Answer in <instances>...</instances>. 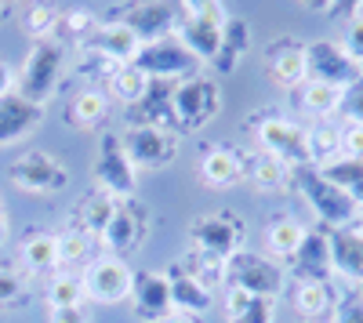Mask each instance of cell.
<instances>
[{
    "mask_svg": "<svg viewBox=\"0 0 363 323\" xmlns=\"http://www.w3.org/2000/svg\"><path fill=\"white\" fill-rule=\"evenodd\" d=\"M291 186L316 211L323 229H349V225H356L359 203L345 189H338L330 178H323L320 167H298V171H291Z\"/></svg>",
    "mask_w": 363,
    "mask_h": 323,
    "instance_id": "cell-1",
    "label": "cell"
},
{
    "mask_svg": "<svg viewBox=\"0 0 363 323\" xmlns=\"http://www.w3.org/2000/svg\"><path fill=\"white\" fill-rule=\"evenodd\" d=\"M62 73H66V44L55 40V37L33 40V47H29L26 62H22L15 91L22 98H29V102H37V106H48L58 95Z\"/></svg>",
    "mask_w": 363,
    "mask_h": 323,
    "instance_id": "cell-2",
    "label": "cell"
},
{
    "mask_svg": "<svg viewBox=\"0 0 363 323\" xmlns=\"http://www.w3.org/2000/svg\"><path fill=\"white\" fill-rule=\"evenodd\" d=\"M171 109H174V131L178 135L203 131L222 113V87H218V80L203 76V73L178 80L174 91H171Z\"/></svg>",
    "mask_w": 363,
    "mask_h": 323,
    "instance_id": "cell-3",
    "label": "cell"
},
{
    "mask_svg": "<svg viewBox=\"0 0 363 323\" xmlns=\"http://www.w3.org/2000/svg\"><path fill=\"white\" fill-rule=\"evenodd\" d=\"M251 131L262 145V153L284 160L291 171L298 167H313L309 164V145H306V128L294 124L291 116L280 113H255L251 116Z\"/></svg>",
    "mask_w": 363,
    "mask_h": 323,
    "instance_id": "cell-4",
    "label": "cell"
},
{
    "mask_svg": "<svg viewBox=\"0 0 363 323\" xmlns=\"http://www.w3.org/2000/svg\"><path fill=\"white\" fill-rule=\"evenodd\" d=\"M91 178L95 189L109 193L113 200H131L138 189V171L124 153L120 131H102L99 135V149H95V164H91Z\"/></svg>",
    "mask_w": 363,
    "mask_h": 323,
    "instance_id": "cell-5",
    "label": "cell"
},
{
    "mask_svg": "<svg viewBox=\"0 0 363 323\" xmlns=\"http://www.w3.org/2000/svg\"><path fill=\"white\" fill-rule=\"evenodd\" d=\"M225 287H240L258 298H280L287 287V269L280 261H272L269 254L236 251L225 261Z\"/></svg>",
    "mask_w": 363,
    "mask_h": 323,
    "instance_id": "cell-6",
    "label": "cell"
},
{
    "mask_svg": "<svg viewBox=\"0 0 363 323\" xmlns=\"http://www.w3.org/2000/svg\"><path fill=\"white\" fill-rule=\"evenodd\" d=\"M124 153L135 164V171H164L178 157V131L157 128V124H128L120 131Z\"/></svg>",
    "mask_w": 363,
    "mask_h": 323,
    "instance_id": "cell-7",
    "label": "cell"
},
{
    "mask_svg": "<svg viewBox=\"0 0 363 323\" xmlns=\"http://www.w3.org/2000/svg\"><path fill=\"white\" fill-rule=\"evenodd\" d=\"M189 240H193V251H203V254H215V258L229 261L236 251H244L247 222L233 211L200 215V218L189 222Z\"/></svg>",
    "mask_w": 363,
    "mask_h": 323,
    "instance_id": "cell-8",
    "label": "cell"
},
{
    "mask_svg": "<svg viewBox=\"0 0 363 323\" xmlns=\"http://www.w3.org/2000/svg\"><path fill=\"white\" fill-rule=\"evenodd\" d=\"M80 283H84L87 302H95V305H120V302L131 298L135 269L128 266L124 258L99 254V258H91L87 266H84Z\"/></svg>",
    "mask_w": 363,
    "mask_h": 323,
    "instance_id": "cell-9",
    "label": "cell"
},
{
    "mask_svg": "<svg viewBox=\"0 0 363 323\" xmlns=\"http://www.w3.org/2000/svg\"><path fill=\"white\" fill-rule=\"evenodd\" d=\"M145 237H149V208L131 196V200H116L106 229L99 232V247H106V254L113 258L128 261V254H135Z\"/></svg>",
    "mask_w": 363,
    "mask_h": 323,
    "instance_id": "cell-10",
    "label": "cell"
},
{
    "mask_svg": "<svg viewBox=\"0 0 363 323\" xmlns=\"http://www.w3.org/2000/svg\"><path fill=\"white\" fill-rule=\"evenodd\" d=\"M8 182L22 193H33V196H48V193H62L69 186V171L58 164L51 153L44 149H29L18 153L8 164Z\"/></svg>",
    "mask_w": 363,
    "mask_h": 323,
    "instance_id": "cell-11",
    "label": "cell"
},
{
    "mask_svg": "<svg viewBox=\"0 0 363 323\" xmlns=\"http://www.w3.org/2000/svg\"><path fill=\"white\" fill-rule=\"evenodd\" d=\"M149 80H167V84H178L186 76H196L200 73V62L178 44V37H160L153 44H142V51L135 55V62Z\"/></svg>",
    "mask_w": 363,
    "mask_h": 323,
    "instance_id": "cell-12",
    "label": "cell"
},
{
    "mask_svg": "<svg viewBox=\"0 0 363 323\" xmlns=\"http://www.w3.org/2000/svg\"><path fill=\"white\" fill-rule=\"evenodd\" d=\"M178 18H182L178 0H128V4L116 11L113 22L128 26L142 44H153V40L174 33Z\"/></svg>",
    "mask_w": 363,
    "mask_h": 323,
    "instance_id": "cell-13",
    "label": "cell"
},
{
    "mask_svg": "<svg viewBox=\"0 0 363 323\" xmlns=\"http://www.w3.org/2000/svg\"><path fill=\"white\" fill-rule=\"evenodd\" d=\"M265 73L277 87L298 91L309 80V62H306V44L298 37H277L265 44Z\"/></svg>",
    "mask_w": 363,
    "mask_h": 323,
    "instance_id": "cell-14",
    "label": "cell"
},
{
    "mask_svg": "<svg viewBox=\"0 0 363 323\" xmlns=\"http://www.w3.org/2000/svg\"><path fill=\"white\" fill-rule=\"evenodd\" d=\"M306 62H309V80L335 84V87H342V91L363 73L345 55V47L335 44V40H309L306 44Z\"/></svg>",
    "mask_w": 363,
    "mask_h": 323,
    "instance_id": "cell-15",
    "label": "cell"
},
{
    "mask_svg": "<svg viewBox=\"0 0 363 323\" xmlns=\"http://www.w3.org/2000/svg\"><path fill=\"white\" fill-rule=\"evenodd\" d=\"M294 283L298 280H313V283H330L335 276V266H330V240H327V229L316 225V229H306V240L294 251V258L284 266Z\"/></svg>",
    "mask_w": 363,
    "mask_h": 323,
    "instance_id": "cell-16",
    "label": "cell"
},
{
    "mask_svg": "<svg viewBox=\"0 0 363 323\" xmlns=\"http://www.w3.org/2000/svg\"><path fill=\"white\" fill-rule=\"evenodd\" d=\"M196 174L207 189H233L236 182H244V149H236L229 142L203 145Z\"/></svg>",
    "mask_w": 363,
    "mask_h": 323,
    "instance_id": "cell-17",
    "label": "cell"
},
{
    "mask_svg": "<svg viewBox=\"0 0 363 323\" xmlns=\"http://www.w3.org/2000/svg\"><path fill=\"white\" fill-rule=\"evenodd\" d=\"M131 309L138 319L145 323H164L174 305H171V290H167V280L164 273H135V283H131Z\"/></svg>",
    "mask_w": 363,
    "mask_h": 323,
    "instance_id": "cell-18",
    "label": "cell"
},
{
    "mask_svg": "<svg viewBox=\"0 0 363 323\" xmlns=\"http://www.w3.org/2000/svg\"><path fill=\"white\" fill-rule=\"evenodd\" d=\"M40 124H44V106L22 98L18 91L0 98V145H15L29 138Z\"/></svg>",
    "mask_w": 363,
    "mask_h": 323,
    "instance_id": "cell-19",
    "label": "cell"
},
{
    "mask_svg": "<svg viewBox=\"0 0 363 323\" xmlns=\"http://www.w3.org/2000/svg\"><path fill=\"white\" fill-rule=\"evenodd\" d=\"M18 266L29 276H55L58 269V240L51 229H26L18 240Z\"/></svg>",
    "mask_w": 363,
    "mask_h": 323,
    "instance_id": "cell-20",
    "label": "cell"
},
{
    "mask_svg": "<svg viewBox=\"0 0 363 323\" xmlns=\"http://www.w3.org/2000/svg\"><path fill=\"white\" fill-rule=\"evenodd\" d=\"M327 240H330V266H335V276L359 283L363 280V232L356 225L327 229Z\"/></svg>",
    "mask_w": 363,
    "mask_h": 323,
    "instance_id": "cell-21",
    "label": "cell"
},
{
    "mask_svg": "<svg viewBox=\"0 0 363 323\" xmlns=\"http://www.w3.org/2000/svg\"><path fill=\"white\" fill-rule=\"evenodd\" d=\"M164 280H167V290H171V305H174V312L200 316V312H207L211 305H215V295H211L203 283H196L186 269L178 266V261H171V266L164 269Z\"/></svg>",
    "mask_w": 363,
    "mask_h": 323,
    "instance_id": "cell-22",
    "label": "cell"
},
{
    "mask_svg": "<svg viewBox=\"0 0 363 323\" xmlns=\"http://www.w3.org/2000/svg\"><path fill=\"white\" fill-rule=\"evenodd\" d=\"M84 47L106 55L109 62H116V66H131L135 55L142 51V40L131 33L128 26H120V22H102V26L95 29V37H91Z\"/></svg>",
    "mask_w": 363,
    "mask_h": 323,
    "instance_id": "cell-23",
    "label": "cell"
},
{
    "mask_svg": "<svg viewBox=\"0 0 363 323\" xmlns=\"http://www.w3.org/2000/svg\"><path fill=\"white\" fill-rule=\"evenodd\" d=\"M247 51H251V22L247 18H225V26H222V40H218V51H215V58H211V66H215V73H222V76H229V73H236V66L247 58Z\"/></svg>",
    "mask_w": 363,
    "mask_h": 323,
    "instance_id": "cell-24",
    "label": "cell"
},
{
    "mask_svg": "<svg viewBox=\"0 0 363 323\" xmlns=\"http://www.w3.org/2000/svg\"><path fill=\"white\" fill-rule=\"evenodd\" d=\"M225 323H277V298H258L240 287H225Z\"/></svg>",
    "mask_w": 363,
    "mask_h": 323,
    "instance_id": "cell-25",
    "label": "cell"
},
{
    "mask_svg": "<svg viewBox=\"0 0 363 323\" xmlns=\"http://www.w3.org/2000/svg\"><path fill=\"white\" fill-rule=\"evenodd\" d=\"M174 37H178V44L186 47V51L196 58V62L203 66V62H211V58H215V51H218L222 26L203 22V18H186V15H182L178 26H174Z\"/></svg>",
    "mask_w": 363,
    "mask_h": 323,
    "instance_id": "cell-26",
    "label": "cell"
},
{
    "mask_svg": "<svg viewBox=\"0 0 363 323\" xmlns=\"http://www.w3.org/2000/svg\"><path fill=\"white\" fill-rule=\"evenodd\" d=\"M301 240H306V225H301L294 215H272L265 222V251H269L272 261H280V266H287V261L294 258Z\"/></svg>",
    "mask_w": 363,
    "mask_h": 323,
    "instance_id": "cell-27",
    "label": "cell"
},
{
    "mask_svg": "<svg viewBox=\"0 0 363 323\" xmlns=\"http://www.w3.org/2000/svg\"><path fill=\"white\" fill-rule=\"evenodd\" d=\"M244 178L262 193H287L291 189V167L269 153H244Z\"/></svg>",
    "mask_w": 363,
    "mask_h": 323,
    "instance_id": "cell-28",
    "label": "cell"
},
{
    "mask_svg": "<svg viewBox=\"0 0 363 323\" xmlns=\"http://www.w3.org/2000/svg\"><path fill=\"white\" fill-rule=\"evenodd\" d=\"M171 91H174V84H167V80H149V95H145L138 106H131L128 124H157V128H171V131H174Z\"/></svg>",
    "mask_w": 363,
    "mask_h": 323,
    "instance_id": "cell-29",
    "label": "cell"
},
{
    "mask_svg": "<svg viewBox=\"0 0 363 323\" xmlns=\"http://www.w3.org/2000/svg\"><path fill=\"white\" fill-rule=\"evenodd\" d=\"M109 116V95H106V87H80V91L69 98L66 106V120L69 128L77 131H91V128H99L102 120Z\"/></svg>",
    "mask_w": 363,
    "mask_h": 323,
    "instance_id": "cell-30",
    "label": "cell"
},
{
    "mask_svg": "<svg viewBox=\"0 0 363 323\" xmlns=\"http://www.w3.org/2000/svg\"><path fill=\"white\" fill-rule=\"evenodd\" d=\"M335 302H338V295H335V287H330V283L298 280L291 287V305H294V312L301 319H313L316 323V319L330 316V312H335Z\"/></svg>",
    "mask_w": 363,
    "mask_h": 323,
    "instance_id": "cell-31",
    "label": "cell"
},
{
    "mask_svg": "<svg viewBox=\"0 0 363 323\" xmlns=\"http://www.w3.org/2000/svg\"><path fill=\"white\" fill-rule=\"evenodd\" d=\"M113 208H116V200H113L109 193H102V189H87V193L73 203V211H69V225H77V229L91 232V237L99 240V232L106 229V222H109Z\"/></svg>",
    "mask_w": 363,
    "mask_h": 323,
    "instance_id": "cell-32",
    "label": "cell"
},
{
    "mask_svg": "<svg viewBox=\"0 0 363 323\" xmlns=\"http://www.w3.org/2000/svg\"><path fill=\"white\" fill-rule=\"evenodd\" d=\"M298 102L309 116L316 120H327V116H335L342 109V87L335 84H323V80H306L298 87Z\"/></svg>",
    "mask_w": 363,
    "mask_h": 323,
    "instance_id": "cell-33",
    "label": "cell"
},
{
    "mask_svg": "<svg viewBox=\"0 0 363 323\" xmlns=\"http://www.w3.org/2000/svg\"><path fill=\"white\" fill-rule=\"evenodd\" d=\"M306 145H309V164L313 167H327L342 157V128L338 124H313L306 128Z\"/></svg>",
    "mask_w": 363,
    "mask_h": 323,
    "instance_id": "cell-34",
    "label": "cell"
},
{
    "mask_svg": "<svg viewBox=\"0 0 363 323\" xmlns=\"http://www.w3.org/2000/svg\"><path fill=\"white\" fill-rule=\"evenodd\" d=\"M106 95L116 98V102H124L128 109L138 106L145 95H149V76L138 69V66H120L109 80H106Z\"/></svg>",
    "mask_w": 363,
    "mask_h": 323,
    "instance_id": "cell-35",
    "label": "cell"
},
{
    "mask_svg": "<svg viewBox=\"0 0 363 323\" xmlns=\"http://www.w3.org/2000/svg\"><path fill=\"white\" fill-rule=\"evenodd\" d=\"M55 240H58V266H87L99 247V240L77 225H66L62 232H55Z\"/></svg>",
    "mask_w": 363,
    "mask_h": 323,
    "instance_id": "cell-36",
    "label": "cell"
},
{
    "mask_svg": "<svg viewBox=\"0 0 363 323\" xmlns=\"http://www.w3.org/2000/svg\"><path fill=\"white\" fill-rule=\"evenodd\" d=\"M182 269H186L196 283H203L211 295H215L218 287H225V261L215 258V254H203V251H189L186 258H174Z\"/></svg>",
    "mask_w": 363,
    "mask_h": 323,
    "instance_id": "cell-37",
    "label": "cell"
},
{
    "mask_svg": "<svg viewBox=\"0 0 363 323\" xmlns=\"http://www.w3.org/2000/svg\"><path fill=\"white\" fill-rule=\"evenodd\" d=\"M48 305H51V309H77V305H87L80 273H62V269H58L55 276H48Z\"/></svg>",
    "mask_w": 363,
    "mask_h": 323,
    "instance_id": "cell-38",
    "label": "cell"
},
{
    "mask_svg": "<svg viewBox=\"0 0 363 323\" xmlns=\"http://www.w3.org/2000/svg\"><path fill=\"white\" fill-rule=\"evenodd\" d=\"M29 287H33V276L18 261L0 266V309H22L29 302Z\"/></svg>",
    "mask_w": 363,
    "mask_h": 323,
    "instance_id": "cell-39",
    "label": "cell"
},
{
    "mask_svg": "<svg viewBox=\"0 0 363 323\" xmlns=\"http://www.w3.org/2000/svg\"><path fill=\"white\" fill-rule=\"evenodd\" d=\"M323 178H330L338 189H345L359 208H363V160H349V157H338L335 164L320 167Z\"/></svg>",
    "mask_w": 363,
    "mask_h": 323,
    "instance_id": "cell-40",
    "label": "cell"
},
{
    "mask_svg": "<svg viewBox=\"0 0 363 323\" xmlns=\"http://www.w3.org/2000/svg\"><path fill=\"white\" fill-rule=\"evenodd\" d=\"M58 18H62V15H58L55 4H48V0H33V4L22 11V29L33 40H48L58 29Z\"/></svg>",
    "mask_w": 363,
    "mask_h": 323,
    "instance_id": "cell-41",
    "label": "cell"
},
{
    "mask_svg": "<svg viewBox=\"0 0 363 323\" xmlns=\"http://www.w3.org/2000/svg\"><path fill=\"white\" fill-rule=\"evenodd\" d=\"M102 22L95 18V15H91L87 8H69L62 18H58V29H62V33L69 37V40H77L80 47L91 40V37H95V29H99Z\"/></svg>",
    "mask_w": 363,
    "mask_h": 323,
    "instance_id": "cell-42",
    "label": "cell"
},
{
    "mask_svg": "<svg viewBox=\"0 0 363 323\" xmlns=\"http://www.w3.org/2000/svg\"><path fill=\"white\" fill-rule=\"evenodd\" d=\"M178 8L186 18H203V22H215V26H225V8L222 0H178Z\"/></svg>",
    "mask_w": 363,
    "mask_h": 323,
    "instance_id": "cell-43",
    "label": "cell"
},
{
    "mask_svg": "<svg viewBox=\"0 0 363 323\" xmlns=\"http://www.w3.org/2000/svg\"><path fill=\"white\" fill-rule=\"evenodd\" d=\"M342 120L345 124H363V73L342 91Z\"/></svg>",
    "mask_w": 363,
    "mask_h": 323,
    "instance_id": "cell-44",
    "label": "cell"
},
{
    "mask_svg": "<svg viewBox=\"0 0 363 323\" xmlns=\"http://www.w3.org/2000/svg\"><path fill=\"white\" fill-rule=\"evenodd\" d=\"M116 69H120V66H116V62H109L106 55L80 47V66H77V73H80V76H102V80H109Z\"/></svg>",
    "mask_w": 363,
    "mask_h": 323,
    "instance_id": "cell-45",
    "label": "cell"
},
{
    "mask_svg": "<svg viewBox=\"0 0 363 323\" xmlns=\"http://www.w3.org/2000/svg\"><path fill=\"white\" fill-rule=\"evenodd\" d=\"M330 323H363V298L356 290H349V295H342L335 302V319Z\"/></svg>",
    "mask_w": 363,
    "mask_h": 323,
    "instance_id": "cell-46",
    "label": "cell"
},
{
    "mask_svg": "<svg viewBox=\"0 0 363 323\" xmlns=\"http://www.w3.org/2000/svg\"><path fill=\"white\" fill-rule=\"evenodd\" d=\"M342 47H345V55L352 58L356 66H363V15H352V18H349V29H345Z\"/></svg>",
    "mask_w": 363,
    "mask_h": 323,
    "instance_id": "cell-47",
    "label": "cell"
},
{
    "mask_svg": "<svg viewBox=\"0 0 363 323\" xmlns=\"http://www.w3.org/2000/svg\"><path fill=\"white\" fill-rule=\"evenodd\" d=\"M342 157L363 160V124H342Z\"/></svg>",
    "mask_w": 363,
    "mask_h": 323,
    "instance_id": "cell-48",
    "label": "cell"
},
{
    "mask_svg": "<svg viewBox=\"0 0 363 323\" xmlns=\"http://www.w3.org/2000/svg\"><path fill=\"white\" fill-rule=\"evenodd\" d=\"M48 323H91V312H87V305H77V309H51Z\"/></svg>",
    "mask_w": 363,
    "mask_h": 323,
    "instance_id": "cell-49",
    "label": "cell"
},
{
    "mask_svg": "<svg viewBox=\"0 0 363 323\" xmlns=\"http://www.w3.org/2000/svg\"><path fill=\"white\" fill-rule=\"evenodd\" d=\"M359 8H363V0H330L327 15H335V18H352V15H359Z\"/></svg>",
    "mask_w": 363,
    "mask_h": 323,
    "instance_id": "cell-50",
    "label": "cell"
},
{
    "mask_svg": "<svg viewBox=\"0 0 363 323\" xmlns=\"http://www.w3.org/2000/svg\"><path fill=\"white\" fill-rule=\"evenodd\" d=\"M15 84H18V73L11 69V62H4V58H0V98L11 95V91H15Z\"/></svg>",
    "mask_w": 363,
    "mask_h": 323,
    "instance_id": "cell-51",
    "label": "cell"
},
{
    "mask_svg": "<svg viewBox=\"0 0 363 323\" xmlns=\"http://www.w3.org/2000/svg\"><path fill=\"white\" fill-rule=\"evenodd\" d=\"M301 8H306V11H327L330 0H301Z\"/></svg>",
    "mask_w": 363,
    "mask_h": 323,
    "instance_id": "cell-52",
    "label": "cell"
},
{
    "mask_svg": "<svg viewBox=\"0 0 363 323\" xmlns=\"http://www.w3.org/2000/svg\"><path fill=\"white\" fill-rule=\"evenodd\" d=\"M8 240V211H4V200H0V244Z\"/></svg>",
    "mask_w": 363,
    "mask_h": 323,
    "instance_id": "cell-53",
    "label": "cell"
},
{
    "mask_svg": "<svg viewBox=\"0 0 363 323\" xmlns=\"http://www.w3.org/2000/svg\"><path fill=\"white\" fill-rule=\"evenodd\" d=\"M164 323H196V316H186V312H171Z\"/></svg>",
    "mask_w": 363,
    "mask_h": 323,
    "instance_id": "cell-54",
    "label": "cell"
},
{
    "mask_svg": "<svg viewBox=\"0 0 363 323\" xmlns=\"http://www.w3.org/2000/svg\"><path fill=\"white\" fill-rule=\"evenodd\" d=\"M8 4H11V0H0V18H4V15H8Z\"/></svg>",
    "mask_w": 363,
    "mask_h": 323,
    "instance_id": "cell-55",
    "label": "cell"
},
{
    "mask_svg": "<svg viewBox=\"0 0 363 323\" xmlns=\"http://www.w3.org/2000/svg\"><path fill=\"white\" fill-rule=\"evenodd\" d=\"M356 295H359V298H363V280H359V283H356Z\"/></svg>",
    "mask_w": 363,
    "mask_h": 323,
    "instance_id": "cell-56",
    "label": "cell"
},
{
    "mask_svg": "<svg viewBox=\"0 0 363 323\" xmlns=\"http://www.w3.org/2000/svg\"><path fill=\"white\" fill-rule=\"evenodd\" d=\"M359 232H363V229H359Z\"/></svg>",
    "mask_w": 363,
    "mask_h": 323,
    "instance_id": "cell-57",
    "label": "cell"
},
{
    "mask_svg": "<svg viewBox=\"0 0 363 323\" xmlns=\"http://www.w3.org/2000/svg\"><path fill=\"white\" fill-rule=\"evenodd\" d=\"M359 69H363V66H359Z\"/></svg>",
    "mask_w": 363,
    "mask_h": 323,
    "instance_id": "cell-58",
    "label": "cell"
}]
</instances>
